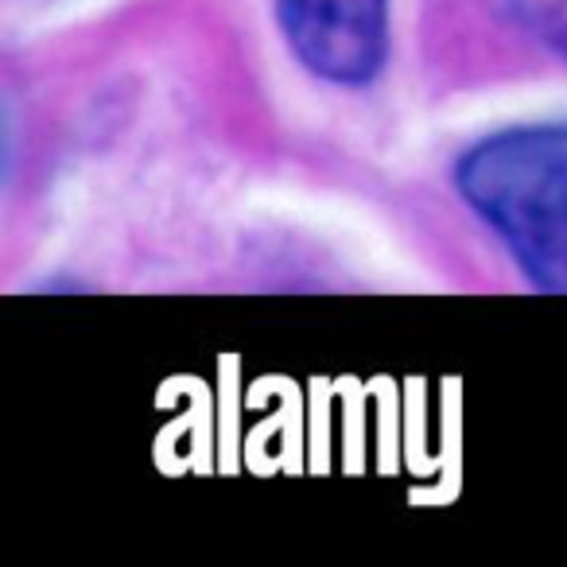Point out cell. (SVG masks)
I'll list each match as a JSON object with an SVG mask.
<instances>
[{
    "instance_id": "obj_2",
    "label": "cell",
    "mask_w": 567,
    "mask_h": 567,
    "mask_svg": "<svg viewBox=\"0 0 567 567\" xmlns=\"http://www.w3.org/2000/svg\"><path fill=\"white\" fill-rule=\"evenodd\" d=\"M292 55L331 86L362 90L389 63V0H276Z\"/></svg>"
},
{
    "instance_id": "obj_3",
    "label": "cell",
    "mask_w": 567,
    "mask_h": 567,
    "mask_svg": "<svg viewBox=\"0 0 567 567\" xmlns=\"http://www.w3.org/2000/svg\"><path fill=\"white\" fill-rule=\"evenodd\" d=\"M505 9L528 40L567 59V0H505Z\"/></svg>"
},
{
    "instance_id": "obj_1",
    "label": "cell",
    "mask_w": 567,
    "mask_h": 567,
    "mask_svg": "<svg viewBox=\"0 0 567 567\" xmlns=\"http://www.w3.org/2000/svg\"><path fill=\"white\" fill-rule=\"evenodd\" d=\"M455 187L533 288L567 296V121L482 136L458 156Z\"/></svg>"
}]
</instances>
